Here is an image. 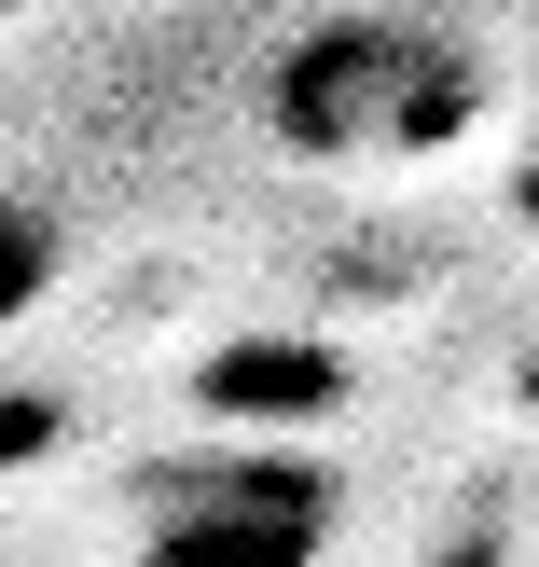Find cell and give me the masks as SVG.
<instances>
[{"instance_id": "cell-3", "label": "cell", "mask_w": 539, "mask_h": 567, "mask_svg": "<svg viewBox=\"0 0 539 567\" xmlns=\"http://www.w3.org/2000/svg\"><path fill=\"white\" fill-rule=\"evenodd\" d=\"M42 291H55V221L28 208V194H0V332H14Z\"/></svg>"}, {"instance_id": "cell-2", "label": "cell", "mask_w": 539, "mask_h": 567, "mask_svg": "<svg viewBox=\"0 0 539 567\" xmlns=\"http://www.w3.org/2000/svg\"><path fill=\"white\" fill-rule=\"evenodd\" d=\"M332 540V471L304 443H194L138 485L153 567H304Z\"/></svg>"}, {"instance_id": "cell-1", "label": "cell", "mask_w": 539, "mask_h": 567, "mask_svg": "<svg viewBox=\"0 0 539 567\" xmlns=\"http://www.w3.org/2000/svg\"><path fill=\"white\" fill-rule=\"evenodd\" d=\"M263 125H277V153L332 166V181H415L485 125V70L415 14H332L277 55Z\"/></svg>"}]
</instances>
